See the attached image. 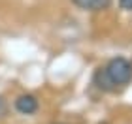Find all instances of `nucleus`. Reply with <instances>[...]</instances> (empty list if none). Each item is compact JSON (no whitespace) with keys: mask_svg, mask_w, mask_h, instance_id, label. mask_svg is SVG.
Wrapping results in <instances>:
<instances>
[{"mask_svg":"<svg viewBox=\"0 0 132 124\" xmlns=\"http://www.w3.org/2000/svg\"><path fill=\"white\" fill-rule=\"evenodd\" d=\"M123 9H132V0H119Z\"/></svg>","mask_w":132,"mask_h":124,"instance_id":"nucleus-6","label":"nucleus"},{"mask_svg":"<svg viewBox=\"0 0 132 124\" xmlns=\"http://www.w3.org/2000/svg\"><path fill=\"white\" fill-rule=\"evenodd\" d=\"M94 85H96L98 88H102V90H115V85L111 83V79L108 77V73H106V70L104 68H98L96 70V73H94Z\"/></svg>","mask_w":132,"mask_h":124,"instance_id":"nucleus-4","label":"nucleus"},{"mask_svg":"<svg viewBox=\"0 0 132 124\" xmlns=\"http://www.w3.org/2000/svg\"><path fill=\"white\" fill-rule=\"evenodd\" d=\"M15 109L23 115H32V113L38 111V100L32 94H21L15 100Z\"/></svg>","mask_w":132,"mask_h":124,"instance_id":"nucleus-2","label":"nucleus"},{"mask_svg":"<svg viewBox=\"0 0 132 124\" xmlns=\"http://www.w3.org/2000/svg\"><path fill=\"white\" fill-rule=\"evenodd\" d=\"M104 70H106L108 77L111 79V83L115 87L127 85V83H130V79H132V64L127 60V58H123V56L111 58Z\"/></svg>","mask_w":132,"mask_h":124,"instance_id":"nucleus-1","label":"nucleus"},{"mask_svg":"<svg viewBox=\"0 0 132 124\" xmlns=\"http://www.w3.org/2000/svg\"><path fill=\"white\" fill-rule=\"evenodd\" d=\"M6 113H8V103H6V100L0 96V117H4Z\"/></svg>","mask_w":132,"mask_h":124,"instance_id":"nucleus-5","label":"nucleus"},{"mask_svg":"<svg viewBox=\"0 0 132 124\" xmlns=\"http://www.w3.org/2000/svg\"><path fill=\"white\" fill-rule=\"evenodd\" d=\"M72 4H76L81 9L102 11V9H108L111 6V0H72Z\"/></svg>","mask_w":132,"mask_h":124,"instance_id":"nucleus-3","label":"nucleus"}]
</instances>
